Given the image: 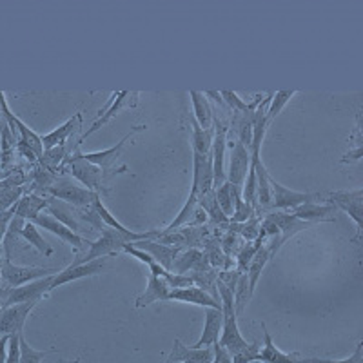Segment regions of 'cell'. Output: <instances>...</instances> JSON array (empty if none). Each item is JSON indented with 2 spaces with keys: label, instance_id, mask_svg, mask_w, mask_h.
<instances>
[{
  "label": "cell",
  "instance_id": "cell-1",
  "mask_svg": "<svg viewBox=\"0 0 363 363\" xmlns=\"http://www.w3.org/2000/svg\"><path fill=\"white\" fill-rule=\"evenodd\" d=\"M145 238H147L145 233H120L111 227H106L102 231V236L96 242H91L89 249L84 255L77 256L73 264H87V262L99 260V258H108V256L122 251L125 244H133V242Z\"/></svg>",
  "mask_w": 363,
  "mask_h": 363
},
{
  "label": "cell",
  "instance_id": "cell-2",
  "mask_svg": "<svg viewBox=\"0 0 363 363\" xmlns=\"http://www.w3.org/2000/svg\"><path fill=\"white\" fill-rule=\"evenodd\" d=\"M216 291H218L220 303H222V335H220L218 343L227 349V351L233 354H236L238 351H242L247 342L244 340V336L240 335L238 329V320H236V311H235V298H233V293L227 289L225 285L220 280H216Z\"/></svg>",
  "mask_w": 363,
  "mask_h": 363
},
{
  "label": "cell",
  "instance_id": "cell-3",
  "mask_svg": "<svg viewBox=\"0 0 363 363\" xmlns=\"http://www.w3.org/2000/svg\"><path fill=\"white\" fill-rule=\"evenodd\" d=\"M67 164H69V171L71 174H73V178H77V180H79L86 189L95 191V193L99 194L100 191L104 189V180H106L108 174H116L120 173V171H125V167H122V169L118 171L102 169V167H99V165L87 162L86 158L82 157V153L79 151V147H77V151L71 155Z\"/></svg>",
  "mask_w": 363,
  "mask_h": 363
},
{
  "label": "cell",
  "instance_id": "cell-4",
  "mask_svg": "<svg viewBox=\"0 0 363 363\" xmlns=\"http://www.w3.org/2000/svg\"><path fill=\"white\" fill-rule=\"evenodd\" d=\"M44 193L51 194L53 199L62 200V202L71 203L73 207H79V209H89L93 207L95 200L99 199L100 194L95 193V191L86 189L84 186H79V184H73L67 178H62V180H55Z\"/></svg>",
  "mask_w": 363,
  "mask_h": 363
},
{
  "label": "cell",
  "instance_id": "cell-5",
  "mask_svg": "<svg viewBox=\"0 0 363 363\" xmlns=\"http://www.w3.org/2000/svg\"><path fill=\"white\" fill-rule=\"evenodd\" d=\"M136 104H138V93H136V91H118V93H113L111 99L108 100V106H106V109L99 111L96 120L93 122V124H91V128L84 133L82 138H80L79 144H77V147H79L84 140H87L91 135H95L96 131H100L104 125H108L109 122H111V120L115 118L120 111H122V109L135 108Z\"/></svg>",
  "mask_w": 363,
  "mask_h": 363
},
{
  "label": "cell",
  "instance_id": "cell-6",
  "mask_svg": "<svg viewBox=\"0 0 363 363\" xmlns=\"http://www.w3.org/2000/svg\"><path fill=\"white\" fill-rule=\"evenodd\" d=\"M58 269H44V267H21L15 265L9 258L4 256L2 262V285L9 287V289H17L21 285L29 284V281L40 280L45 277H55L58 274Z\"/></svg>",
  "mask_w": 363,
  "mask_h": 363
},
{
  "label": "cell",
  "instance_id": "cell-7",
  "mask_svg": "<svg viewBox=\"0 0 363 363\" xmlns=\"http://www.w3.org/2000/svg\"><path fill=\"white\" fill-rule=\"evenodd\" d=\"M271 184V194H272V209H280L284 213H291L293 209H296L301 203H314L320 202L323 199L322 194L318 193H298V191L289 189V187L281 186L280 182H277L271 177L269 180Z\"/></svg>",
  "mask_w": 363,
  "mask_h": 363
},
{
  "label": "cell",
  "instance_id": "cell-8",
  "mask_svg": "<svg viewBox=\"0 0 363 363\" xmlns=\"http://www.w3.org/2000/svg\"><path fill=\"white\" fill-rule=\"evenodd\" d=\"M330 206L340 207L351 216L356 223V238L362 236L363 231V189L354 191H336V193L327 194Z\"/></svg>",
  "mask_w": 363,
  "mask_h": 363
},
{
  "label": "cell",
  "instance_id": "cell-9",
  "mask_svg": "<svg viewBox=\"0 0 363 363\" xmlns=\"http://www.w3.org/2000/svg\"><path fill=\"white\" fill-rule=\"evenodd\" d=\"M31 223H35V225L42 227V229H45V231L53 233L55 236H58L60 240H64L66 244H69L71 247H73L74 255H77V256H79L80 252L86 249V245H87V247L91 245V240L84 238L82 235H77L74 231H71L69 227L64 225L62 222H58L55 216L45 215V213H40V215H37V218H35Z\"/></svg>",
  "mask_w": 363,
  "mask_h": 363
},
{
  "label": "cell",
  "instance_id": "cell-10",
  "mask_svg": "<svg viewBox=\"0 0 363 363\" xmlns=\"http://www.w3.org/2000/svg\"><path fill=\"white\" fill-rule=\"evenodd\" d=\"M38 301H24L15 306H6L0 309V335H22L26 318L35 309Z\"/></svg>",
  "mask_w": 363,
  "mask_h": 363
},
{
  "label": "cell",
  "instance_id": "cell-11",
  "mask_svg": "<svg viewBox=\"0 0 363 363\" xmlns=\"http://www.w3.org/2000/svg\"><path fill=\"white\" fill-rule=\"evenodd\" d=\"M106 265H108V258H99V260L87 262V264H71L69 267L55 274L53 281H51V291H55L57 287H62V285L69 284V281L80 280V278L95 277V274H99V272L106 269Z\"/></svg>",
  "mask_w": 363,
  "mask_h": 363
},
{
  "label": "cell",
  "instance_id": "cell-12",
  "mask_svg": "<svg viewBox=\"0 0 363 363\" xmlns=\"http://www.w3.org/2000/svg\"><path fill=\"white\" fill-rule=\"evenodd\" d=\"M215 124V135H213V145H211V157H213V173H215V189L227 182L223 160H225L227 149V128L218 118H213Z\"/></svg>",
  "mask_w": 363,
  "mask_h": 363
},
{
  "label": "cell",
  "instance_id": "cell-13",
  "mask_svg": "<svg viewBox=\"0 0 363 363\" xmlns=\"http://www.w3.org/2000/svg\"><path fill=\"white\" fill-rule=\"evenodd\" d=\"M227 147H231V165H229V174L225 178L233 186L242 187L249 173L251 155H249V149H245L238 140L227 142Z\"/></svg>",
  "mask_w": 363,
  "mask_h": 363
},
{
  "label": "cell",
  "instance_id": "cell-14",
  "mask_svg": "<svg viewBox=\"0 0 363 363\" xmlns=\"http://www.w3.org/2000/svg\"><path fill=\"white\" fill-rule=\"evenodd\" d=\"M51 281H53V277H45L40 278V280L21 285L17 289H9L6 306L24 303V301H40L45 294L51 293Z\"/></svg>",
  "mask_w": 363,
  "mask_h": 363
},
{
  "label": "cell",
  "instance_id": "cell-15",
  "mask_svg": "<svg viewBox=\"0 0 363 363\" xmlns=\"http://www.w3.org/2000/svg\"><path fill=\"white\" fill-rule=\"evenodd\" d=\"M136 249H142V251L149 252V255L153 256L155 260L165 269V271H169L173 269L174 260L178 258L184 247H174V245H165L160 244V242H155V240H138V242H133Z\"/></svg>",
  "mask_w": 363,
  "mask_h": 363
},
{
  "label": "cell",
  "instance_id": "cell-16",
  "mask_svg": "<svg viewBox=\"0 0 363 363\" xmlns=\"http://www.w3.org/2000/svg\"><path fill=\"white\" fill-rule=\"evenodd\" d=\"M265 218L271 220V222L278 227V231H280V236H278V247H281V245H284L291 236L296 235V233L314 225V223L294 218L291 213H284V211H272V213H269Z\"/></svg>",
  "mask_w": 363,
  "mask_h": 363
},
{
  "label": "cell",
  "instance_id": "cell-17",
  "mask_svg": "<svg viewBox=\"0 0 363 363\" xmlns=\"http://www.w3.org/2000/svg\"><path fill=\"white\" fill-rule=\"evenodd\" d=\"M140 131H145V125H136V128H133L131 131H129L128 135H125L124 138L118 142V144L113 145V147L104 149V151H96V153H82V157L86 158L87 162H91V164H95V165H99V167H102V169H111V165L115 164L116 158L120 157V153L124 151L125 144L131 140L136 133H140Z\"/></svg>",
  "mask_w": 363,
  "mask_h": 363
},
{
  "label": "cell",
  "instance_id": "cell-18",
  "mask_svg": "<svg viewBox=\"0 0 363 363\" xmlns=\"http://www.w3.org/2000/svg\"><path fill=\"white\" fill-rule=\"evenodd\" d=\"M222 309H213V307H206V325H203L202 336L194 345L193 349H206V347H213L218 343L220 335H222Z\"/></svg>",
  "mask_w": 363,
  "mask_h": 363
},
{
  "label": "cell",
  "instance_id": "cell-19",
  "mask_svg": "<svg viewBox=\"0 0 363 363\" xmlns=\"http://www.w3.org/2000/svg\"><path fill=\"white\" fill-rule=\"evenodd\" d=\"M213 362V349L206 347V349H193L174 340L173 351L167 356L165 363H211Z\"/></svg>",
  "mask_w": 363,
  "mask_h": 363
},
{
  "label": "cell",
  "instance_id": "cell-20",
  "mask_svg": "<svg viewBox=\"0 0 363 363\" xmlns=\"http://www.w3.org/2000/svg\"><path fill=\"white\" fill-rule=\"evenodd\" d=\"M169 300L174 301H187V303H194V306L202 307H213V309H222V303L216 301L211 296L207 291H203L199 285H189L184 289H171Z\"/></svg>",
  "mask_w": 363,
  "mask_h": 363
},
{
  "label": "cell",
  "instance_id": "cell-21",
  "mask_svg": "<svg viewBox=\"0 0 363 363\" xmlns=\"http://www.w3.org/2000/svg\"><path fill=\"white\" fill-rule=\"evenodd\" d=\"M177 272V274H187L189 271L194 272H207L209 271V260L203 252H200L199 249H189L186 252H180V258H177L173 264L171 272Z\"/></svg>",
  "mask_w": 363,
  "mask_h": 363
},
{
  "label": "cell",
  "instance_id": "cell-22",
  "mask_svg": "<svg viewBox=\"0 0 363 363\" xmlns=\"http://www.w3.org/2000/svg\"><path fill=\"white\" fill-rule=\"evenodd\" d=\"M169 293H171V287L167 285V281H165L164 278H158L149 272L147 287H145V291L140 294V296L136 298V307L142 309V307L151 306V303H155V301L169 300Z\"/></svg>",
  "mask_w": 363,
  "mask_h": 363
},
{
  "label": "cell",
  "instance_id": "cell-23",
  "mask_svg": "<svg viewBox=\"0 0 363 363\" xmlns=\"http://www.w3.org/2000/svg\"><path fill=\"white\" fill-rule=\"evenodd\" d=\"M335 211V206L330 203H301L296 209L291 211V215L298 220L309 223H320V222H333L335 218H330V213Z\"/></svg>",
  "mask_w": 363,
  "mask_h": 363
},
{
  "label": "cell",
  "instance_id": "cell-24",
  "mask_svg": "<svg viewBox=\"0 0 363 363\" xmlns=\"http://www.w3.org/2000/svg\"><path fill=\"white\" fill-rule=\"evenodd\" d=\"M80 122H82V115H80V113H74V115L71 116L67 122H64L60 128L53 129V131H50L48 135L40 136L42 145H44V151H45V149H53V147H57V145L66 144L67 138L73 135L74 129L79 128Z\"/></svg>",
  "mask_w": 363,
  "mask_h": 363
},
{
  "label": "cell",
  "instance_id": "cell-25",
  "mask_svg": "<svg viewBox=\"0 0 363 363\" xmlns=\"http://www.w3.org/2000/svg\"><path fill=\"white\" fill-rule=\"evenodd\" d=\"M262 333H264V347L260 349L262 363H300L298 362V354H287V352L280 351L274 345L271 335H269L267 325L264 322H262Z\"/></svg>",
  "mask_w": 363,
  "mask_h": 363
},
{
  "label": "cell",
  "instance_id": "cell-26",
  "mask_svg": "<svg viewBox=\"0 0 363 363\" xmlns=\"http://www.w3.org/2000/svg\"><path fill=\"white\" fill-rule=\"evenodd\" d=\"M44 209H48V199H42L38 194H26L15 203V216L33 222Z\"/></svg>",
  "mask_w": 363,
  "mask_h": 363
},
{
  "label": "cell",
  "instance_id": "cell-27",
  "mask_svg": "<svg viewBox=\"0 0 363 363\" xmlns=\"http://www.w3.org/2000/svg\"><path fill=\"white\" fill-rule=\"evenodd\" d=\"M191 102H193V118L200 124V128L211 131L213 128V118H215V113L211 109V104L207 100V96L200 91H189Z\"/></svg>",
  "mask_w": 363,
  "mask_h": 363
},
{
  "label": "cell",
  "instance_id": "cell-28",
  "mask_svg": "<svg viewBox=\"0 0 363 363\" xmlns=\"http://www.w3.org/2000/svg\"><path fill=\"white\" fill-rule=\"evenodd\" d=\"M255 111L249 113H235L233 116L231 129L236 133V140L244 145L245 149L251 147L252 140V125H255Z\"/></svg>",
  "mask_w": 363,
  "mask_h": 363
},
{
  "label": "cell",
  "instance_id": "cell-29",
  "mask_svg": "<svg viewBox=\"0 0 363 363\" xmlns=\"http://www.w3.org/2000/svg\"><path fill=\"white\" fill-rule=\"evenodd\" d=\"M271 260V255H269L267 247L265 245H262V249L255 255V258L251 260V264H249L247 267V293H249V298H252V294H255L256 291V284H258V280H260L262 277V271L265 269V265H267V262Z\"/></svg>",
  "mask_w": 363,
  "mask_h": 363
},
{
  "label": "cell",
  "instance_id": "cell-30",
  "mask_svg": "<svg viewBox=\"0 0 363 363\" xmlns=\"http://www.w3.org/2000/svg\"><path fill=\"white\" fill-rule=\"evenodd\" d=\"M265 238H267V236H265V233L262 231L260 236H258L255 242H247V245H244V247L236 252V262H238V269H236V271L242 272V274H244V272H247L249 264H251V260L255 258L256 252L262 249Z\"/></svg>",
  "mask_w": 363,
  "mask_h": 363
},
{
  "label": "cell",
  "instance_id": "cell-31",
  "mask_svg": "<svg viewBox=\"0 0 363 363\" xmlns=\"http://www.w3.org/2000/svg\"><path fill=\"white\" fill-rule=\"evenodd\" d=\"M242 187H236L231 184V193H233V223H245L252 215H255V209H252L249 203L244 202L242 199Z\"/></svg>",
  "mask_w": 363,
  "mask_h": 363
},
{
  "label": "cell",
  "instance_id": "cell-32",
  "mask_svg": "<svg viewBox=\"0 0 363 363\" xmlns=\"http://www.w3.org/2000/svg\"><path fill=\"white\" fill-rule=\"evenodd\" d=\"M189 122L193 125V151L200 155H209L211 145H213V131L200 128V124L193 118V115L189 116Z\"/></svg>",
  "mask_w": 363,
  "mask_h": 363
},
{
  "label": "cell",
  "instance_id": "cell-33",
  "mask_svg": "<svg viewBox=\"0 0 363 363\" xmlns=\"http://www.w3.org/2000/svg\"><path fill=\"white\" fill-rule=\"evenodd\" d=\"M21 236L26 240V242H29V244L33 245L38 252H42L44 256L53 255V247H51V245L44 240V236L38 233V229L35 223H31V222L24 223V227H22V231H21Z\"/></svg>",
  "mask_w": 363,
  "mask_h": 363
},
{
  "label": "cell",
  "instance_id": "cell-34",
  "mask_svg": "<svg viewBox=\"0 0 363 363\" xmlns=\"http://www.w3.org/2000/svg\"><path fill=\"white\" fill-rule=\"evenodd\" d=\"M296 89L291 91H277V93H272L271 95V102L267 106V111H265V120H267V124H271L272 120L277 118L278 115L281 113V109L291 102L294 95H296Z\"/></svg>",
  "mask_w": 363,
  "mask_h": 363
},
{
  "label": "cell",
  "instance_id": "cell-35",
  "mask_svg": "<svg viewBox=\"0 0 363 363\" xmlns=\"http://www.w3.org/2000/svg\"><path fill=\"white\" fill-rule=\"evenodd\" d=\"M218 93H220V96H222L223 104H225V106H229L231 109H235V113L255 111V109L260 106L262 100H264L262 96H256V100H252V102H244V100L236 95L235 91H218Z\"/></svg>",
  "mask_w": 363,
  "mask_h": 363
},
{
  "label": "cell",
  "instance_id": "cell-36",
  "mask_svg": "<svg viewBox=\"0 0 363 363\" xmlns=\"http://www.w3.org/2000/svg\"><path fill=\"white\" fill-rule=\"evenodd\" d=\"M199 206L206 211L207 218H211L215 223H218V225H227L229 218H227L222 211H220L218 203H216V199H215V191H211L209 194L199 199Z\"/></svg>",
  "mask_w": 363,
  "mask_h": 363
},
{
  "label": "cell",
  "instance_id": "cell-37",
  "mask_svg": "<svg viewBox=\"0 0 363 363\" xmlns=\"http://www.w3.org/2000/svg\"><path fill=\"white\" fill-rule=\"evenodd\" d=\"M215 199L218 203L220 211L229 218L233 215V193H231V184L223 182L222 186L215 189Z\"/></svg>",
  "mask_w": 363,
  "mask_h": 363
},
{
  "label": "cell",
  "instance_id": "cell-38",
  "mask_svg": "<svg viewBox=\"0 0 363 363\" xmlns=\"http://www.w3.org/2000/svg\"><path fill=\"white\" fill-rule=\"evenodd\" d=\"M64 158H66V144L57 145V147H53V149H45L44 155H42V158L38 162L44 165L45 169L53 171V169H57L58 165L62 164Z\"/></svg>",
  "mask_w": 363,
  "mask_h": 363
},
{
  "label": "cell",
  "instance_id": "cell-39",
  "mask_svg": "<svg viewBox=\"0 0 363 363\" xmlns=\"http://www.w3.org/2000/svg\"><path fill=\"white\" fill-rule=\"evenodd\" d=\"M93 209L96 211V215L100 216V220H102L104 225L111 227V229H115V231H120V233H131L128 227L122 225V223H120L118 220H116L108 209H106V206L102 203V199H100V196L95 200V203H93Z\"/></svg>",
  "mask_w": 363,
  "mask_h": 363
},
{
  "label": "cell",
  "instance_id": "cell-40",
  "mask_svg": "<svg viewBox=\"0 0 363 363\" xmlns=\"http://www.w3.org/2000/svg\"><path fill=\"white\" fill-rule=\"evenodd\" d=\"M260 362V343L252 342L238 351L236 354H233V363H252Z\"/></svg>",
  "mask_w": 363,
  "mask_h": 363
},
{
  "label": "cell",
  "instance_id": "cell-41",
  "mask_svg": "<svg viewBox=\"0 0 363 363\" xmlns=\"http://www.w3.org/2000/svg\"><path fill=\"white\" fill-rule=\"evenodd\" d=\"M300 363H363V343L356 345L354 352L345 359H323V358H303L298 359Z\"/></svg>",
  "mask_w": 363,
  "mask_h": 363
},
{
  "label": "cell",
  "instance_id": "cell-42",
  "mask_svg": "<svg viewBox=\"0 0 363 363\" xmlns=\"http://www.w3.org/2000/svg\"><path fill=\"white\" fill-rule=\"evenodd\" d=\"M45 354V351H35L33 347H29L24 336H21V363H40Z\"/></svg>",
  "mask_w": 363,
  "mask_h": 363
},
{
  "label": "cell",
  "instance_id": "cell-43",
  "mask_svg": "<svg viewBox=\"0 0 363 363\" xmlns=\"http://www.w3.org/2000/svg\"><path fill=\"white\" fill-rule=\"evenodd\" d=\"M260 223H262V218L251 216L247 222L240 225V233H242V236H244L247 242H255V240L258 238V236H260V233H262Z\"/></svg>",
  "mask_w": 363,
  "mask_h": 363
},
{
  "label": "cell",
  "instance_id": "cell-44",
  "mask_svg": "<svg viewBox=\"0 0 363 363\" xmlns=\"http://www.w3.org/2000/svg\"><path fill=\"white\" fill-rule=\"evenodd\" d=\"M21 336L22 335H9L6 363H21Z\"/></svg>",
  "mask_w": 363,
  "mask_h": 363
},
{
  "label": "cell",
  "instance_id": "cell-45",
  "mask_svg": "<svg viewBox=\"0 0 363 363\" xmlns=\"http://www.w3.org/2000/svg\"><path fill=\"white\" fill-rule=\"evenodd\" d=\"M240 274H242V272H238L236 271V269H229V271H222L218 274V280L222 281L223 285H225L227 289L231 291L233 294H235V289H236V284H238V278H240Z\"/></svg>",
  "mask_w": 363,
  "mask_h": 363
},
{
  "label": "cell",
  "instance_id": "cell-46",
  "mask_svg": "<svg viewBox=\"0 0 363 363\" xmlns=\"http://www.w3.org/2000/svg\"><path fill=\"white\" fill-rule=\"evenodd\" d=\"M15 216V206L9 207L8 211H2L0 213V256H2V244H4V236L8 231V225L11 222V218Z\"/></svg>",
  "mask_w": 363,
  "mask_h": 363
},
{
  "label": "cell",
  "instance_id": "cell-47",
  "mask_svg": "<svg viewBox=\"0 0 363 363\" xmlns=\"http://www.w3.org/2000/svg\"><path fill=\"white\" fill-rule=\"evenodd\" d=\"M211 363H233L231 352L223 349L220 343H215L213 345V362Z\"/></svg>",
  "mask_w": 363,
  "mask_h": 363
},
{
  "label": "cell",
  "instance_id": "cell-48",
  "mask_svg": "<svg viewBox=\"0 0 363 363\" xmlns=\"http://www.w3.org/2000/svg\"><path fill=\"white\" fill-rule=\"evenodd\" d=\"M362 155H363V145H354L352 151H349L347 155H343L342 158V164H354V162L362 160Z\"/></svg>",
  "mask_w": 363,
  "mask_h": 363
},
{
  "label": "cell",
  "instance_id": "cell-49",
  "mask_svg": "<svg viewBox=\"0 0 363 363\" xmlns=\"http://www.w3.org/2000/svg\"><path fill=\"white\" fill-rule=\"evenodd\" d=\"M233 245H236V236L235 233H227L222 240V247H223V255L229 256L233 252Z\"/></svg>",
  "mask_w": 363,
  "mask_h": 363
},
{
  "label": "cell",
  "instance_id": "cell-50",
  "mask_svg": "<svg viewBox=\"0 0 363 363\" xmlns=\"http://www.w3.org/2000/svg\"><path fill=\"white\" fill-rule=\"evenodd\" d=\"M8 342H9V336H0V363H6V354H8Z\"/></svg>",
  "mask_w": 363,
  "mask_h": 363
},
{
  "label": "cell",
  "instance_id": "cell-51",
  "mask_svg": "<svg viewBox=\"0 0 363 363\" xmlns=\"http://www.w3.org/2000/svg\"><path fill=\"white\" fill-rule=\"evenodd\" d=\"M9 294V287H4V285H0V309L6 307V300H8Z\"/></svg>",
  "mask_w": 363,
  "mask_h": 363
},
{
  "label": "cell",
  "instance_id": "cell-52",
  "mask_svg": "<svg viewBox=\"0 0 363 363\" xmlns=\"http://www.w3.org/2000/svg\"><path fill=\"white\" fill-rule=\"evenodd\" d=\"M2 262H4V255L0 256V280H2Z\"/></svg>",
  "mask_w": 363,
  "mask_h": 363
},
{
  "label": "cell",
  "instance_id": "cell-53",
  "mask_svg": "<svg viewBox=\"0 0 363 363\" xmlns=\"http://www.w3.org/2000/svg\"><path fill=\"white\" fill-rule=\"evenodd\" d=\"M2 118H4V116H2V111H0V124H2Z\"/></svg>",
  "mask_w": 363,
  "mask_h": 363
},
{
  "label": "cell",
  "instance_id": "cell-54",
  "mask_svg": "<svg viewBox=\"0 0 363 363\" xmlns=\"http://www.w3.org/2000/svg\"><path fill=\"white\" fill-rule=\"evenodd\" d=\"M252 363H262V362H252Z\"/></svg>",
  "mask_w": 363,
  "mask_h": 363
}]
</instances>
